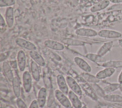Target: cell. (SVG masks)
<instances>
[{
    "label": "cell",
    "instance_id": "obj_1",
    "mask_svg": "<svg viewBox=\"0 0 122 108\" xmlns=\"http://www.w3.org/2000/svg\"><path fill=\"white\" fill-rule=\"evenodd\" d=\"M79 85L81 87L85 93L89 96L92 99L96 100L98 99L97 96L94 90L93 89L87 82V81L84 79L80 78V80H78Z\"/></svg>",
    "mask_w": 122,
    "mask_h": 108
},
{
    "label": "cell",
    "instance_id": "obj_2",
    "mask_svg": "<svg viewBox=\"0 0 122 108\" xmlns=\"http://www.w3.org/2000/svg\"><path fill=\"white\" fill-rule=\"evenodd\" d=\"M55 96L60 103L66 108H70L71 104L66 95L61 92L60 90H56L55 91Z\"/></svg>",
    "mask_w": 122,
    "mask_h": 108
},
{
    "label": "cell",
    "instance_id": "obj_3",
    "mask_svg": "<svg viewBox=\"0 0 122 108\" xmlns=\"http://www.w3.org/2000/svg\"><path fill=\"white\" fill-rule=\"evenodd\" d=\"M66 80L71 90L78 96H81L82 95V91L80 85L72 77L70 76H66Z\"/></svg>",
    "mask_w": 122,
    "mask_h": 108
},
{
    "label": "cell",
    "instance_id": "obj_4",
    "mask_svg": "<svg viewBox=\"0 0 122 108\" xmlns=\"http://www.w3.org/2000/svg\"><path fill=\"white\" fill-rule=\"evenodd\" d=\"M98 35L101 37L112 39L120 37L122 36V33L115 30L103 29L99 31Z\"/></svg>",
    "mask_w": 122,
    "mask_h": 108
},
{
    "label": "cell",
    "instance_id": "obj_5",
    "mask_svg": "<svg viewBox=\"0 0 122 108\" xmlns=\"http://www.w3.org/2000/svg\"><path fill=\"white\" fill-rule=\"evenodd\" d=\"M22 81L24 90L26 93H29L32 87V78L28 71L24 72L22 75Z\"/></svg>",
    "mask_w": 122,
    "mask_h": 108
},
{
    "label": "cell",
    "instance_id": "obj_6",
    "mask_svg": "<svg viewBox=\"0 0 122 108\" xmlns=\"http://www.w3.org/2000/svg\"><path fill=\"white\" fill-rule=\"evenodd\" d=\"M57 82L59 90L65 95H68L69 91L66 78L62 75L59 74L57 77Z\"/></svg>",
    "mask_w": 122,
    "mask_h": 108
},
{
    "label": "cell",
    "instance_id": "obj_7",
    "mask_svg": "<svg viewBox=\"0 0 122 108\" xmlns=\"http://www.w3.org/2000/svg\"><path fill=\"white\" fill-rule=\"evenodd\" d=\"M15 42L19 46L30 51H34L37 49L36 46L32 43L21 38H18Z\"/></svg>",
    "mask_w": 122,
    "mask_h": 108
},
{
    "label": "cell",
    "instance_id": "obj_8",
    "mask_svg": "<svg viewBox=\"0 0 122 108\" xmlns=\"http://www.w3.org/2000/svg\"><path fill=\"white\" fill-rule=\"evenodd\" d=\"M75 33L78 36L87 37L95 36L98 35V32L92 29L86 28H80L77 29L75 31Z\"/></svg>",
    "mask_w": 122,
    "mask_h": 108
},
{
    "label": "cell",
    "instance_id": "obj_9",
    "mask_svg": "<svg viewBox=\"0 0 122 108\" xmlns=\"http://www.w3.org/2000/svg\"><path fill=\"white\" fill-rule=\"evenodd\" d=\"M68 95L71 105L74 108H81L82 107L81 102L76 94L71 90H70L68 92Z\"/></svg>",
    "mask_w": 122,
    "mask_h": 108
},
{
    "label": "cell",
    "instance_id": "obj_10",
    "mask_svg": "<svg viewBox=\"0 0 122 108\" xmlns=\"http://www.w3.org/2000/svg\"><path fill=\"white\" fill-rule=\"evenodd\" d=\"M74 61L81 69L85 72L88 73L92 71V68L90 65L82 58L77 56L74 57Z\"/></svg>",
    "mask_w": 122,
    "mask_h": 108
},
{
    "label": "cell",
    "instance_id": "obj_11",
    "mask_svg": "<svg viewBox=\"0 0 122 108\" xmlns=\"http://www.w3.org/2000/svg\"><path fill=\"white\" fill-rule=\"evenodd\" d=\"M115 70L114 68H106L97 73L96 77L99 80L111 77L115 72Z\"/></svg>",
    "mask_w": 122,
    "mask_h": 108
},
{
    "label": "cell",
    "instance_id": "obj_12",
    "mask_svg": "<svg viewBox=\"0 0 122 108\" xmlns=\"http://www.w3.org/2000/svg\"><path fill=\"white\" fill-rule=\"evenodd\" d=\"M26 63V55L24 52L23 50L19 51L17 54V63L19 70L21 72L24 71Z\"/></svg>",
    "mask_w": 122,
    "mask_h": 108
},
{
    "label": "cell",
    "instance_id": "obj_13",
    "mask_svg": "<svg viewBox=\"0 0 122 108\" xmlns=\"http://www.w3.org/2000/svg\"><path fill=\"white\" fill-rule=\"evenodd\" d=\"M44 44L45 46L55 50H62L64 48V46L62 44L52 40L45 41Z\"/></svg>",
    "mask_w": 122,
    "mask_h": 108
},
{
    "label": "cell",
    "instance_id": "obj_14",
    "mask_svg": "<svg viewBox=\"0 0 122 108\" xmlns=\"http://www.w3.org/2000/svg\"><path fill=\"white\" fill-rule=\"evenodd\" d=\"M47 90L44 87L41 88L38 92L37 101L40 108H42L45 105L46 101Z\"/></svg>",
    "mask_w": 122,
    "mask_h": 108
},
{
    "label": "cell",
    "instance_id": "obj_15",
    "mask_svg": "<svg viewBox=\"0 0 122 108\" xmlns=\"http://www.w3.org/2000/svg\"><path fill=\"white\" fill-rule=\"evenodd\" d=\"M29 54L32 59L38 65L41 66H44L45 65L46 63L44 58L36 50L30 51Z\"/></svg>",
    "mask_w": 122,
    "mask_h": 108
},
{
    "label": "cell",
    "instance_id": "obj_16",
    "mask_svg": "<svg viewBox=\"0 0 122 108\" xmlns=\"http://www.w3.org/2000/svg\"><path fill=\"white\" fill-rule=\"evenodd\" d=\"M5 20L9 27L10 28L12 27L14 23V11L12 7H8L7 8L5 12Z\"/></svg>",
    "mask_w": 122,
    "mask_h": 108
},
{
    "label": "cell",
    "instance_id": "obj_17",
    "mask_svg": "<svg viewBox=\"0 0 122 108\" xmlns=\"http://www.w3.org/2000/svg\"><path fill=\"white\" fill-rule=\"evenodd\" d=\"M2 68L4 73L8 80L10 82L12 81L14 76L11 70V67L10 63L8 62H4L3 63Z\"/></svg>",
    "mask_w": 122,
    "mask_h": 108
},
{
    "label": "cell",
    "instance_id": "obj_18",
    "mask_svg": "<svg viewBox=\"0 0 122 108\" xmlns=\"http://www.w3.org/2000/svg\"><path fill=\"white\" fill-rule=\"evenodd\" d=\"M30 70L31 75L34 80L38 81L40 79V73L38 64L33 60L30 63Z\"/></svg>",
    "mask_w": 122,
    "mask_h": 108
},
{
    "label": "cell",
    "instance_id": "obj_19",
    "mask_svg": "<svg viewBox=\"0 0 122 108\" xmlns=\"http://www.w3.org/2000/svg\"><path fill=\"white\" fill-rule=\"evenodd\" d=\"M12 89L14 95L18 98L20 95V83L19 79L17 77H14L12 81Z\"/></svg>",
    "mask_w": 122,
    "mask_h": 108
},
{
    "label": "cell",
    "instance_id": "obj_20",
    "mask_svg": "<svg viewBox=\"0 0 122 108\" xmlns=\"http://www.w3.org/2000/svg\"><path fill=\"white\" fill-rule=\"evenodd\" d=\"M110 1L108 0H104L99 3L95 4L90 9L92 12H96L105 9L110 4Z\"/></svg>",
    "mask_w": 122,
    "mask_h": 108
},
{
    "label": "cell",
    "instance_id": "obj_21",
    "mask_svg": "<svg viewBox=\"0 0 122 108\" xmlns=\"http://www.w3.org/2000/svg\"><path fill=\"white\" fill-rule=\"evenodd\" d=\"M62 42L65 45L73 46H81L84 45L85 44V42L81 40L70 38L63 39L62 40Z\"/></svg>",
    "mask_w": 122,
    "mask_h": 108
},
{
    "label": "cell",
    "instance_id": "obj_22",
    "mask_svg": "<svg viewBox=\"0 0 122 108\" xmlns=\"http://www.w3.org/2000/svg\"><path fill=\"white\" fill-rule=\"evenodd\" d=\"M112 44L113 43L112 41L104 43L97 51V54L101 56H103L110 50L112 46Z\"/></svg>",
    "mask_w": 122,
    "mask_h": 108
},
{
    "label": "cell",
    "instance_id": "obj_23",
    "mask_svg": "<svg viewBox=\"0 0 122 108\" xmlns=\"http://www.w3.org/2000/svg\"><path fill=\"white\" fill-rule=\"evenodd\" d=\"M104 99L110 102H122V96L115 94H107L103 97Z\"/></svg>",
    "mask_w": 122,
    "mask_h": 108
},
{
    "label": "cell",
    "instance_id": "obj_24",
    "mask_svg": "<svg viewBox=\"0 0 122 108\" xmlns=\"http://www.w3.org/2000/svg\"><path fill=\"white\" fill-rule=\"evenodd\" d=\"M85 57L91 61L95 63L103 62L105 61L102 56H101L97 54H88L85 55Z\"/></svg>",
    "mask_w": 122,
    "mask_h": 108
},
{
    "label": "cell",
    "instance_id": "obj_25",
    "mask_svg": "<svg viewBox=\"0 0 122 108\" xmlns=\"http://www.w3.org/2000/svg\"><path fill=\"white\" fill-rule=\"evenodd\" d=\"M102 66L106 68H114L122 66V62L120 61H109L104 63Z\"/></svg>",
    "mask_w": 122,
    "mask_h": 108
},
{
    "label": "cell",
    "instance_id": "obj_26",
    "mask_svg": "<svg viewBox=\"0 0 122 108\" xmlns=\"http://www.w3.org/2000/svg\"><path fill=\"white\" fill-rule=\"evenodd\" d=\"M121 84L120 83H113L109 85H108L105 87L103 88V90L106 93H109L111 92H112L118 89H119Z\"/></svg>",
    "mask_w": 122,
    "mask_h": 108
},
{
    "label": "cell",
    "instance_id": "obj_27",
    "mask_svg": "<svg viewBox=\"0 0 122 108\" xmlns=\"http://www.w3.org/2000/svg\"><path fill=\"white\" fill-rule=\"evenodd\" d=\"M82 76L85 80H86L87 81H89L93 83H98L100 81V80L96 78V76L91 75L88 73H83Z\"/></svg>",
    "mask_w": 122,
    "mask_h": 108
},
{
    "label": "cell",
    "instance_id": "obj_28",
    "mask_svg": "<svg viewBox=\"0 0 122 108\" xmlns=\"http://www.w3.org/2000/svg\"><path fill=\"white\" fill-rule=\"evenodd\" d=\"M15 3L14 0H0V6L1 7L10 6Z\"/></svg>",
    "mask_w": 122,
    "mask_h": 108
},
{
    "label": "cell",
    "instance_id": "obj_29",
    "mask_svg": "<svg viewBox=\"0 0 122 108\" xmlns=\"http://www.w3.org/2000/svg\"><path fill=\"white\" fill-rule=\"evenodd\" d=\"M16 103L18 108H28L27 106L24 101L20 98H17L16 100Z\"/></svg>",
    "mask_w": 122,
    "mask_h": 108
},
{
    "label": "cell",
    "instance_id": "obj_30",
    "mask_svg": "<svg viewBox=\"0 0 122 108\" xmlns=\"http://www.w3.org/2000/svg\"><path fill=\"white\" fill-rule=\"evenodd\" d=\"M38 103L37 101V100L34 99L32 100L31 103H30V105L29 108H38L39 107Z\"/></svg>",
    "mask_w": 122,
    "mask_h": 108
},
{
    "label": "cell",
    "instance_id": "obj_31",
    "mask_svg": "<svg viewBox=\"0 0 122 108\" xmlns=\"http://www.w3.org/2000/svg\"><path fill=\"white\" fill-rule=\"evenodd\" d=\"M9 63L10 65V66L14 68V69H16L17 67V65H18V63L17 62L16 60H14V61H10L9 62Z\"/></svg>",
    "mask_w": 122,
    "mask_h": 108
},
{
    "label": "cell",
    "instance_id": "obj_32",
    "mask_svg": "<svg viewBox=\"0 0 122 108\" xmlns=\"http://www.w3.org/2000/svg\"><path fill=\"white\" fill-rule=\"evenodd\" d=\"M0 28L1 29L2 27H4L5 26V22L3 18V17L1 14H0Z\"/></svg>",
    "mask_w": 122,
    "mask_h": 108
},
{
    "label": "cell",
    "instance_id": "obj_33",
    "mask_svg": "<svg viewBox=\"0 0 122 108\" xmlns=\"http://www.w3.org/2000/svg\"><path fill=\"white\" fill-rule=\"evenodd\" d=\"M118 82L119 83L121 84H122V70L120 74L119 75V76L118 78Z\"/></svg>",
    "mask_w": 122,
    "mask_h": 108
},
{
    "label": "cell",
    "instance_id": "obj_34",
    "mask_svg": "<svg viewBox=\"0 0 122 108\" xmlns=\"http://www.w3.org/2000/svg\"><path fill=\"white\" fill-rule=\"evenodd\" d=\"M109 1L113 3H119L122 2V0H109Z\"/></svg>",
    "mask_w": 122,
    "mask_h": 108
},
{
    "label": "cell",
    "instance_id": "obj_35",
    "mask_svg": "<svg viewBox=\"0 0 122 108\" xmlns=\"http://www.w3.org/2000/svg\"><path fill=\"white\" fill-rule=\"evenodd\" d=\"M120 90L122 92V85H121V86H120Z\"/></svg>",
    "mask_w": 122,
    "mask_h": 108
},
{
    "label": "cell",
    "instance_id": "obj_36",
    "mask_svg": "<svg viewBox=\"0 0 122 108\" xmlns=\"http://www.w3.org/2000/svg\"><path fill=\"white\" fill-rule=\"evenodd\" d=\"M81 108H87V107L85 106H83L81 107Z\"/></svg>",
    "mask_w": 122,
    "mask_h": 108
}]
</instances>
